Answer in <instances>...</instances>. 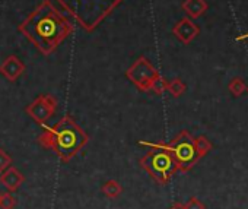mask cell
<instances>
[{
    "label": "cell",
    "mask_w": 248,
    "mask_h": 209,
    "mask_svg": "<svg viewBox=\"0 0 248 209\" xmlns=\"http://www.w3.org/2000/svg\"><path fill=\"white\" fill-rule=\"evenodd\" d=\"M18 30L43 54L48 56L73 32L75 27L72 21L53 5L51 0H44Z\"/></svg>",
    "instance_id": "6da1fadb"
},
{
    "label": "cell",
    "mask_w": 248,
    "mask_h": 209,
    "mask_svg": "<svg viewBox=\"0 0 248 209\" xmlns=\"http://www.w3.org/2000/svg\"><path fill=\"white\" fill-rule=\"evenodd\" d=\"M88 141L89 138L86 132L80 129L70 116L62 117L53 128L43 125V133L38 136V144L46 149L54 151L64 162L70 161L88 144Z\"/></svg>",
    "instance_id": "7a4b0ae2"
},
{
    "label": "cell",
    "mask_w": 248,
    "mask_h": 209,
    "mask_svg": "<svg viewBox=\"0 0 248 209\" xmlns=\"http://www.w3.org/2000/svg\"><path fill=\"white\" fill-rule=\"evenodd\" d=\"M85 31H93L123 0H57Z\"/></svg>",
    "instance_id": "3957f363"
},
{
    "label": "cell",
    "mask_w": 248,
    "mask_h": 209,
    "mask_svg": "<svg viewBox=\"0 0 248 209\" xmlns=\"http://www.w3.org/2000/svg\"><path fill=\"white\" fill-rule=\"evenodd\" d=\"M140 145L151 148L148 151V154L140 160V165L149 173V176L154 180H156L161 184H167L171 180V176L177 170L175 160L172 158V155L168 151L154 146L151 142L140 141Z\"/></svg>",
    "instance_id": "277c9868"
},
{
    "label": "cell",
    "mask_w": 248,
    "mask_h": 209,
    "mask_svg": "<svg viewBox=\"0 0 248 209\" xmlns=\"http://www.w3.org/2000/svg\"><path fill=\"white\" fill-rule=\"evenodd\" d=\"M152 145L168 151L175 160L177 170H181V171L190 170L199 160L196 149H194V138L187 130H183L175 139H172L171 144L161 142V144H152Z\"/></svg>",
    "instance_id": "5b68a950"
},
{
    "label": "cell",
    "mask_w": 248,
    "mask_h": 209,
    "mask_svg": "<svg viewBox=\"0 0 248 209\" xmlns=\"http://www.w3.org/2000/svg\"><path fill=\"white\" fill-rule=\"evenodd\" d=\"M159 75V72L154 67V64L146 57H139L127 70L126 78L138 86L140 91H151V85L154 79Z\"/></svg>",
    "instance_id": "8992f818"
},
{
    "label": "cell",
    "mask_w": 248,
    "mask_h": 209,
    "mask_svg": "<svg viewBox=\"0 0 248 209\" xmlns=\"http://www.w3.org/2000/svg\"><path fill=\"white\" fill-rule=\"evenodd\" d=\"M57 106L59 104H57L56 96H53L50 94H43V95L37 96L30 106H27L25 112L34 122H37L38 125L43 126L54 116Z\"/></svg>",
    "instance_id": "52a82bcc"
},
{
    "label": "cell",
    "mask_w": 248,
    "mask_h": 209,
    "mask_svg": "<svg viewBox=\"0 0 248 209\" xmlns=\"http://www.w3.org/2000/svg\"><path fill=\"white\" fill-rule=\"evenodd\" d=\"M172 34H174L183 44H190V43L200 34V28L193 22V19H190V18H183V19H180V21L174 25Z\"/></svg>",
    "instance_id": "ba28073f"
},
{
    "label": "cell",
    "mask_w": 248,
    "mask_h": 209,
    "mask_svg": "<svg viewBox=\"0 0 248 209\" xmlns=\"http://www.w3.org/2000/svg\"><path fill=\"white\" fill-rule=\"evenodd\" d=\"M24 72H25V64L16 56H9L0 64V73L11 82H15Z\"/></svg>",
    "instance_id": "9c48e42d"
},
{
    "label": "cell",
    "mask_w": 248,
    "mask_h": 209,
    "mask_svg": "<svg viewBox=\"0 0 248 209\" xmlns=\"http://www.w3.org/2000/svg\"><path fill=\"white\" fill-rule=\"evenodd\" d=\"M2 176H0V184H2L8 192H16L19 187H21V184L24 183V180H25V177H24V174L18 170V168H15V167H9V168H6L3 173H0Z\"/></svg>",
    "instance_id": "30bf717a"
},
{
    "label": "cell",
    "mask_w": 248,
    "mask_h": 209,
    "mask_svg": "<svg viewBox=\"0 0 248 209\" xmlns=\"http://www.w3.org/2000/svg\"><path fill=\"white\" fill-rule=\"evenodd\" d=\"M207 8L209 6L206 3V0H184L183 3V11L188 15L190 19L200 18L203 14H206Z\"/></svg>",
    "instance_id": "8fae6325"
},
{
    "label": "cell",
    "mask_w": 248,
    "mask_h": 209,
    "mask_svg": "<svg viewBox=\"0 0 248 209\" xmlns=\"http://www.w3.org/2000/svg\"><path fill=\"white\" fill-rule=\"evenodd\" d=\"M101 190H102V193L107 197L115 199V197H118L123 193V186L118 181H115V180H108L107 183H104V186L101 187Z\"/></svg>",
    "instance_id": "7c38bea8"
},
{
    "label": "cell",
    "mask_w": 248,
    "mask_h": 209,
    "mask_svg": "<svg viewBox=\"0 0 248 209\" xmlns=\"http://www.w3.org/2000/svg\"><path fill=\"white\" fill-rule=\"evenodd\" d=\"M194 149H196V154L199 158L204 157L206 154L210 152L212 149V142L206 138V136H199L194 139Z\"/></svg>",
    "instance_id": "4fadbf2b"
},
{
    "label": "cell",
    "mask_w": 248,
    "mask_h": 209,
    "mask_svg": "<svg viewBox=\"0 0 248 209\" xmlns=\"http://www.w3.org/2000/svg\"><path fill=\"white\" fill-rule=\"evenodd\" d=\"M167 91H168L174 98H178V96H181V95L186 92V83H184L180 78H175V79H172L171 82H168Z\"/></svg>",
    "instance_id": "5bb4252c"
},
{
    "label": "cell",
    "mask_w": 248,
    "mask_h": 209,
    "mask_svg": "<svg viewBox=\"0 0 248 209\" xmlns=\"http://www.w3.org/2000/svg\"><path fill=\"white\" fill-rule=\"evenodd\" d=\"M228 89L232 92V95L239 96L241 94H244V91H247V85L244 83V80H242V79H239V78H233V79L229 82Z\"/></svg>",
    "instance_id": "9a60e30c"
},
{
    "label": "cell",
    "mask_w": 248,
    "mask_h": 209,
    "mask_svg": "<svg viewBox=\"0 0 248 209\" xmlns=\"http://www.w3.org/2000/svg\"><path fill=\"white\" fill-rule=\"evenodd\" d=\"M15 206H16V197L11 192H6L0 196V209H14Z\"/></svg>",
    "instance_id": "2e32d148"
},
{
    "label": "cell",
    "mask_w": 248,
    "mask_h": 209,
    "mask_svg": "<svg viewBox=\"0 0 248 209\" xmlns=\"http://www.w3.org/2000/svg\"><path fill=\"white\" fill-rule=\"evenodd\" d=\"M167 85H168V82H167L161 75H158V76L154 79L152 85H151V91H154L155 94L161 95V94H164V92L167 91Z\"/></svg>",
    "instance_id": "e0dca14e"
},
{
    "label": "cell",
    "mask_w": 248,
    "mask_h": 209,
    "mask_svg": "<svg viewBox=\"0 0 248 209\" xmlns=\"http://www.w3.org/2000/svg\"><path fill=\"white\" fill-rule=\"evenodd\" d=\"M12 165V158L11 155L5 151V149H0V173H3L6 168H9Z\"/></svg>",
    "instance_id": "ac0fdd59"
},
{
    "label": "cell",
    "mask_w": 248,
    "mask_h": 209,
    "mask_svg": "<svg viewBox=\"0 0 248 209\" xmlns=\"http://www.w3.org/2000/svg\"><path fill=\"white\" fill-rule=\"evenodd\" d=\"M184 208H186V209H206L204 205H203L197 197H190L188 202L184 205Z\"/></svg>",
    "instance_id": "d6986e66"
},
{
    "label": "cell",
    "mask_w": 248,
    "mask_h": 209,
    "mask_svg": "<svg viewBox=\"0 0 248 209\" xmlns=\"http://www.w3.org/2000/svg\"><path fill=\"white\" fill-rule=\"evenodd\" d=\"M170 209H186V208H184V205H183V203L175 202V203H172V206H171Z\"/></svg>",
    "instance_id": "ffe728a7"
},
{
    "label": "cell",
    "mask_w": 248,
    "mask_h": 209,
    "mask_svg": "<svg viewBox=\"0 0 248 209\" xmlns=\"http://www.w3.org/2000/svg\"><path fill=\"white\" fill-rule=\"evenodd\" d=\"M247 91H248V86H247Z\"/></svg>",
    "instance_id": "44dd1931"
},
{
    "label": "cell",
    "mask_w": 248,
    "mask_h": 209,
    "mask_svg": "<svg viewBox=\"0 0 248 209\" xmlns=\"http://www.w3.org/2000/svg\"><path fill=\"white\" fill-rule=\"evenodd\" d=\"M0 196H2V194H0Z\"/></svg>",
    "instance_id": "7402d4cb"
}]
</instances>
